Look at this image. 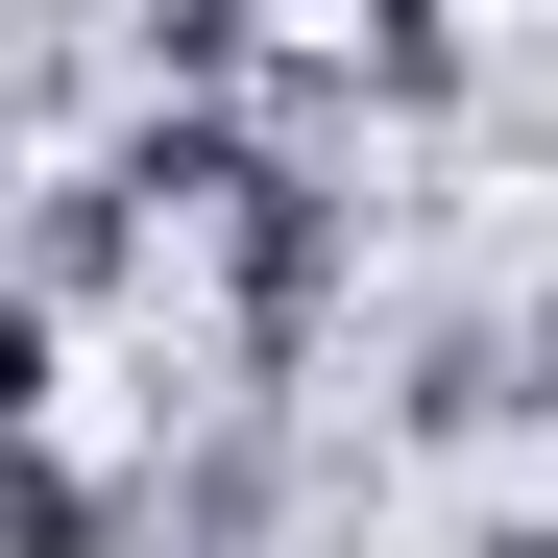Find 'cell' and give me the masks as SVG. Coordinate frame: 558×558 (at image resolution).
<instances>
[{
  "mask_svg": "<svg viewBox=\"0 0 558 558\" xmlns=\"http://www.w3.org/2000/svg\"><path fill=\"white\" fill-rule=\"evenodd\" d=\"M0 558H122V461H49V437H0Z\"/></svg>",
  "mask_w": 558,
  "mask_h": 558,
  "instance_id": "cell-1",
  "label": "cell"
},
{
  "mask_svg": "<svg viewBox=\"0 0 558 558\" xmlns=\"http://www.w3.org/2000/svg\"><path fill=\"white\" fill-rule=\"evenodd\" d=\"M49 364H73V340H49L25 292H0V437H49Z\"/></svg>",
  "mask_w": 558,
  "mask_h": 558,
  "instance_id": "cell-2",
  "label": "cell"
}]
</instances>
